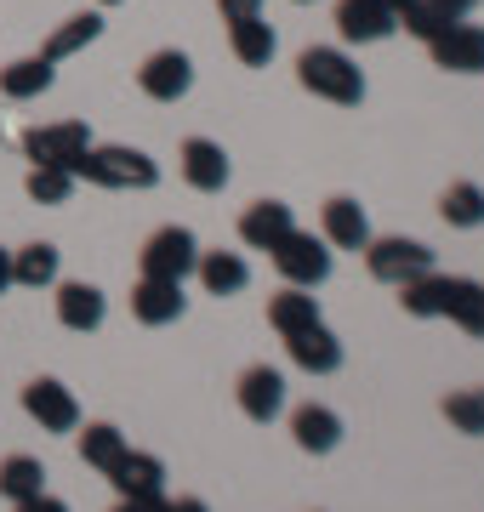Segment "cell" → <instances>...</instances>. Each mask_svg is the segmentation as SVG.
Instances as JSON below:
<instances>
[{"mask_svg":"<svg viewBox=\"0 0 484 512\" xmlns=\"http://www.w3.org/2000/svg\"><path fill=\"white\" fill-rule=\"evenodd\" d=\"M194 274H200V285L211 296H240L245 285H251V268H245L240 251H200Z\"/></svg>","mask_w":484,"mask_h":512,"instance_id":"obj_25","label":"cell"},{"mask_svg":"<svg viewBox=\"0 0 484 512\" xmlns=\"http://www.w3.org/2000/svg\"><path fill=\"white\" fill-rule=\"evenodd\" d=\"M114 512H160V501H126V495H120V501H114Z\"/></svg>","mask_w":484,"mask_h":512,"instance_id":"obj_38","label":"cell"},{"mask_svg":"<svg viewBox=\"0 0 484 512\" xmlns=\"http://www.w3.org/2000/svg\"><path fill=\"white\" fill-rule=\"evenodd\" d=\"M223 6V23L228 18H251V12H262V0H217Z\"/></svg>","mask_w":484,"mask_h":512,"instance_id":"obj_35","label":"cell"},{"mask_svg":"<svg viewBox=\"0 0 484 512\" xmlns=\"http://www.w3.org/2000/svg\"><path fill=\"white\" fill-rule=\"evenodd\" d=\"M234 399H240V410L251 421H262V427H268V421L285 410V376L274 365H251L240 376V387H234Z\"/></svg>","mask_w":484,"mask_h":512,"instance_id":"obj_16","label":"cell"},{"mask_svg":"<svg viewBox=\"0 0 484 512\" xmlns=\"http://www.w3.org/2000/svg\"><path fill=\"white\" fill-rule=\"evenodd\" d=\"M274 268L285 274V285H302V291H314V285H325L331 279V245L319 234H302V228H291V234L274 245Z\"/></svg>","mask_w":484,"mask_h":512,"instance_id":"obj_5","label":"cell"},{"mask_svg":"<svg viewBox=\"0 0 484 512\" xmlns=\"http://www.w3.org/2000/svg\"><path fill=\"white\" fill-rule=\"evenodd\" d=\"M160 512H211L200 495H177V501H160Z\"/></svg>","mask_w":484,"mask_h":512,"instance_id":"obj_36","label":"cell"},{"mask_svg":"<svg viewBox=\"0 0 484 512\" xmlns=\"http://www.w3.org/2000/svg\"><path fill=\"white\" fill-rule=\"evenodd\" d=\"M23 410L40 421V433H75L80 427V404L57 376H35V382L23 387Z\"/></svg>","mask_w":484,"mask_h":512,"instance_id":"obj_9","label":"cell"},{"mask_svg":"<svg viewBox=\"0 0 484 512\" xmlns=\"http://www.w3.org/2000/svg\"><path fill=\"white\" fill-rule=\"evenodd\" d=\"M12 512H69V507H63L57 495L40 490V495H29V501H12Z\"/></svg>","mask_w":484,"mask_h":512,"instance_id":"obj_34","label":"cell"},{"mask_svg":"<svg viewBox=\"0 0 484 512\" xmlns=\"http://www.w3.org/2000/svg\"><path fill=\"white\" fill-rule=\"evenodd\" d=\"M439 410H445V421L456 427V433H473V439H484V387H462V393H450Z\"/></svg>","mask_w":484,"mask_h":512,"instance_id":"obj_32","label":"cell"},{"mask_svg":"<svg viewBox=\"0 0 484 512\" xmlns=\"http://www.w3.org/2000/svg\"><path fill=\"white\" fill-rule=\"evenodd\" d=\"M291 439L308 456H331L336 444H342V416L325 410V404H302V410H291Z\"/></svg>","mask_w":484,"mask_h":512,"instance_id":"obj_20","label":"cell"},{"mask_svg":"<svg viewBox=\"0 0 484 512\" xmlns=\"http://www.w3.org/2000/svg\"><path fill=\"white\" fill-rule=\"evenodd\" d=\"M137 262H143V274L149 279H177V285H183V279L194 274V262H200V239L171 222V228L149 234V245L137 251Z\"/></svg>","mask_w":484,"mask_h":512,"instance_id":"obj_6","label":"cell"},{"mask_svg":"<svg viewBox=\"0 0 484 512\" xmlns=\"http://www.w3.org/2000/svg\"><path fill=\"white\" fill-rule=\"evenodd\" d=\"M137 86H143V97H154V103H177V97H188V86H194V57L177 52V46L149 52L143 69H137Z\"/></svg>","mask_w":484,"mask_h":512,"instance_id":"obj_8","label":"cell"},{"mask_svg":"<svg viewBox=\"0 0 484 512\" xmlns=\"http://www.w3.org/2000/svg\"><path fill=\"white\" fill-rule=\"evenodd\" d=\"M291 228H297V217H291V205L285 200H257L240 217V239L251 245V251H274Z\"/></svg>","mask_w":484,"mask_h":512,"instance_id":"obj_21","label":"cell"},{"mask_svg":"<svg viewBox=\"0 0 484 512\" xmlns=\"http://www.w3.org/2000/svg\"><path fill=\"white\" fill-rule=\"evenodd\" d=\"M428 52L450 74H484V23H456L439 40H428Z\"/></svg>","mask_w":484,"mask_h":512,"instance_id":"obj_15","label":"cell"},{"mask_svg":"<svg viewBox=\"0 0 484 512\" xmlns=\"http://www.w3.org/2000/svg\"><path fill=\"white\" fill-rule=\"evenodd\" d=\"M297 80H302V92L325 97V103H342V109L365 103V69L348 52H336V46H308L297 57Z\"/></svg>","mask_w":484,"mask_h":512,"instance_id":"obj_2","label":"cell"},{"mask_svg":"<svg viewBox=\"0 0 484 512\" xmlns=\"http://www.w3.org/2000/svg\"><path fill=\"white\" fill-rule=\"evenodd\" d=\"M57 268H63V251H57L52 239H35V245L12 251V285H23V291L57 285Z\"/></svg>","mask_w":484,"mask_h":512,"instance_id":"obj_24","label":"cell"},{"mask_svg":"<svg viewBox=\"0 0 484 512\" xmlns=\"http://www.w3.org/2000/svg\"><path fill=\"white\" fill-rule=\"evenodd\" d=\"M336 35L348 46H376V40L399 35V18L382 0H336Z\"/></svg>","mask_w":484,"mask_h":512,"instance_id":"obj_10","label":"cell"},{"mask_svg":"<svg viewBox=\"0 0 484 512\" xmlns=\"http://www.w3.org/2000/svg\"><path fill=\"white\" fill-rule=\"evenodd\" d=\"M456 325H462L467 336H479V342H484V285H473V296H467L462 313H456Z\"/></svg>","mask_w":484,"mask_h":512,"instance_id":"obj_33","label":"cell"},{"mask_svg":"<svg viewBox=\"0 0 484 512\" xmlns=\"http://www.w3.org/2000/svg\"><path fill=\"white\" fill-rule=\"evenodd\" d=\"M228 46H234V57H240L245 69H268V57H274V23L262 18V12H251V18H228Z\"/></svg>","mask_w":484,"mask_h":512,"instance_id":"obj_22","label":"cell"},{"mask_svg":"<svg viewBox=\"0 0 484 512\" xmlns=\"http://www.w3.org/2000/svg\"><path fill=\"white\" fill-rule=\"evenodd\" d=\"M467 12H473V0H410L405 12H399V29L416 40H439L445 29L467 23Z\"/></svg>","mask_w":484,"mask_h":512,"instance_id":"obj_18","label":"cell"},{"mask_svg":"<svg viewBox=\"0 0 484 512\" xmlns=\"http://www.w3.org/2000/svg\"><path fill=\"white\" fill-rule=\"evenodd\" d=\"M103 313H109V302H103L97 285H86V279H63L57 285V325L63 330H97Z\"/></svg>","mask_w":484,"mask_h":512,"instance_id":"obj_19","label":"cell"},{"mask_svg":"<svg viewBox=\"0 0 484 512\" xmlns=\"http://www.w3.org/2000/svg\"><path fill=\"white\" fill-rule=\"evenodd\" d=\"M285 353H291L308 376H331V370H342V342H336V330L325 325V319L291 330V336H285Z\"/></svg>","mask_w":484,"mask_h":512,"instance_id":"obj_14","label":"cell"},{"mask_svg":"<svg viewBox=\"0 0 484 512\" xmlns=\"http://www.w3.org/2000/svg\"><path fill=\"white\" fill-rule=\"evenodd\" d=\"M319 239L336 245V251H365L371 245V222H365V205L348 200V194H331L325 211H319Z\"/></svg>","mask_w":484,"mask_h":512,"instance_id":"obj_13","label":"cell"},{"mask_svg":"<svg viewBox=\"0 0 484 512\" xmlns=\"http://www.w3.org/2000/svg\"><path fill=\"white\" fill-rule=\"evenodd\" d=\"M23 188H29V200L35 205H69V194H75V171H69V165H29Z\"/></svg>","mask_w":484,"mask_h":512,"instance_id":"obj_31","label":"cell"},{"mask_svg":"<svg viewBox=\"0 0 484 512\" xmlns=\"http://www.w3.org/2000/svg\"><path fill=\"white\" fill-rule=\"evenodd\" d=\"M97 6H120V0H97Z\"/></svg>","mask_w":484,"mask_h":512,"instance_id":"obj_40","label":"cell"},{"mask_svg":"<svg viewBox=\"0 0 484 512\" xmlns=\"http://www.w3.org/2000/svg\"><path fill=\"white\" fill-rule=\"evenodd\" d=\"M126 450H131V444H126V433H120L114 421H92V427L80 433V461H86V467H97V473H109Z\"/></svg>","mask_w":484,"mask_h":512,"instance_id":"obj_28","label":"cell"},{"mask_svg":"<svg viewBox=\"0 0 484 512\" xmlns=\"http://www.w3.org/2000/svg\"><path fill=\"white\" fill-rule=\"evenodd\" d=\"M382 6H388V12H393V18H399V12H405V6H410V0H382Z\"/></svg>","mask_w":484,"mask_h":512,"instance_id":"obj_39","label":"cell"},{"mask_svg":"<svg viewBox=\"0 0 484 512\" xmlns=\"http://www.w3.org/2000/svg\"><path fill=\"white\" fill-rule=\"evenodd\" d=\"M473 285H479V279L439 274V268H433V274L399 285V308H405L410 319H456V313H462V302L473 296Z\"/></svg>","mask_w":484,"mask_h":512,"instance_id":"obj_4","label":"cell"},{"mask_svg":"<svg viewBox=\"0 0 484 512\" xmlns=\"http://www.w3.org/2000/svg\"><path fill=\"white\" fill-rule=\"evenodd\" d=\"M365 268H371V279H382V285H410V279L433 274V251L422 245V239H405V234H371V245H365Z\"/></svg>","mask_w":484,"mask_h":512,"instance_id":"obj_3","label":"cell"},{"mask_svg":"<svg viewBox=\"0 0 484 512\" xmlns=\"http://www.w3.org/2000/svg\"><path fill=\"white\" fill-rule=\"evenodd\" d=\"M57 80V63H46V57H18V63H6L0 69V97H12V103H35L40 92H52Z\"/></svg>","mask_w":484,"mask_h":512,"instance_id":"obj_23","label":"cell"},{"mask_svg":"<svg viewBox=\"0 0 484 512\" xmlns=\"http://www.w3.org/2000/svg\"><path fill=\"white\" fill-rule=\"evenodd\" d=\"M69 171H75V183H97V188H154L160 183V165L131 143H92Z\"/></svg>","mask_w":484,"mask_h":512,"instance_id":"obj_1","label":"cell"},{"mask_svg":"<svg viewBox=\"0 0 484 512\" xmlns=\"http://www.w3.org/2000/svg\"><path fill=\"white\" fill-rule=\"evenodd\" d=\"M297 6H314V0H297Z\"/></svg>","mask_w":484,"mask_h":512,"instance_id":"obj_41","label":"cell"},{"mask_svg":"<svg viewBox=\"0 0 484 512\" xmlns=\"http://www.w3.org/2000/svg\"><path fill=\"white\" fill-rule=\"evenodd\" d=\"M103 478H109V484L126 495V501H166V467H160V456L126 450V456L114 461Z\"/></svg>","mask_w":484,"mask_h":512,"instance_id":"obj_12","label":"cell"},{"mask_svg":"<svg viewBox=\"0 0 484 512\" xmlns=\"http://www.w3.org/2000/svg\"><path fill=\"white\" fill-rule=\"evenodd\" d=\"M319 319V296L302 291V285H285L280 296H268V325L280 330V336H291V330L314 325Z\"/></svg>","mask_w":484,"mask_h":512,"instance_id":"obj_27","label":"cell"},{"mask_svg":"<svg viewBox=\"0 0 484 512\" xmlns=\"http://www.w3.org/2000/svg\"><path fill=\"white\" fill-rule=\"evenodd\" d=\"M183 308H188V296H183L177 279H149L143 274L137 285H131V313H137L143 325H177Z\"/></svg>","mask_w":484,"mask_h":512,"instance_id":"obj_17","label":"cell"},{"mask_svg":"<svg viewBox=\"0 0 484 512\" xmlns=\"http://www.w3.org/2000/svg\"><path fill=\"white\" fill-rule=\"evenodd\" d=\"M177 160H183V183L200 188V194H223L228 177H234V165H228V148L211 143V137H188L177 148Z\"/></svg>","mask_w":484,"mask_h":512,"instance_id":"obj_11","label":"cell"},{"mask_svg":"<svg viewBox=\"0 0 484 512\" xmlns=\"http://www.w3.org/2000/svg\"><path fill=\"white\" fill-rule=\"evenodd\" d=\"M97 35H103V12H75V18H63L52 29V40L40 46V57H46V63H63V57L86 52Z\"/></svg>","mask_w":484,"mask_h":512,"instance_id":"obj_26","label":"cell"},{"mask_svg":"<svg viewBox=\"0 0 484 512\" xmlns=\"http://www.w3.org/2000/svg\"><path fill=\"white\" fill-rule=\"evenodd\" d=\"M439 217L450 222V228H484V188L479 183H450L445 194H439Z\"/></svg>","mask_w":484,"mask_h":512,"instance_id":"obj_29","label":"cell"},{"mask_svg":"<svg viewBox=\"0 0 484 512\" xmlns=\"http://www.w3.org/2000/svg\"><path fill=\"white\" fill-rule=\"evenodd\" d=\"M46 490V467L35 456H6L0 461V495L6 501H29V495Z\"/></svg>","mask_w":484,"mask_h":512,"instance_id":"obj_30","label":"cell"},{"mask_svg":"<svg viewBox=\"0 0 484 512\" xmlns=\"http://www.w3.org/2000/svg\"><path fill=\"white\" fill-rule=\"evenodd\" d=\"M86 148H92V131H86V120H57V126L23 131V154H29L35 165H75Z\"/></svg>","mask_w":484,"mask_h":512,"instance_id":"obj_7","label":"cell"},{"mask_svg":"<svg viewBox=\"0 0 484 512\" xmlns=\"http://www.w3.org/2000/svg\"><path fill=\"white\" fill-rule=\"evenodd\" d=\"M12 291V251H6V245H0V296Z\"/></svg>","mask_w":484,"mask_h":512,"instance_id":"obj_37","label":"cell"}]
</instances>
